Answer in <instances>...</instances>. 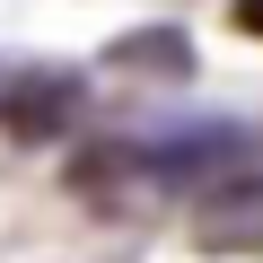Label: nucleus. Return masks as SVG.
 I'll return each mask as SVG.
<instances>
[{
    "instance_id": "nucleus-1",
    "label": "nucleus",
    "mask_w": 263,
    "mask_h": 263,
    "mask_svg": "<svg viewBox=\"0 0 263 263\" xmlns=\"http://www.w3.org/2000/svg\"><path fill=\"white\" fill-rule=\"evenodd\" d=\"M237 27H246V35H263V0H237Z\"/></svg>"
}]
</instances>
